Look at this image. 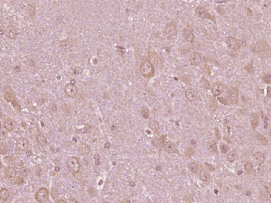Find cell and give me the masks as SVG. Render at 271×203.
I'll return each instance as SVG.
<instances>
[{
    "instance_id": "obj_38",
    "label": "cell",
    "mask_w": 271,
    "mask_h": 203,
    "mask_svg": "<svg viewBox=\"0 0 271 203\" xmlns=\"http://www.w3.org/2000/svg\"><path fill=\"white\" fill-rule=\"evenodd\" d=\"M7 133L6 131L4 129L0 128V140H2V139H4L6 137Z\"/></svg>"
},
{
    "instance_id": "obj_49",
    "label": "cell",
    "mask_w": 271,
    "mask_h": 203,
    "mask_svg": "<svg viewBox=\"0 0 271 203\" xmlns=\"http://www.w3.org/2000/svg\"><path fill=\"white\" fill-rule=\"evenodd\" d=\"M57 202H64V203H65V202H65V200H57Z\"/></svg>"
},
{
    "instance_id": "obj_34",
    "label": "cell",
    "mask_w": 271,
    "mask_h": 203,
    "mask_svg": "<svg viewBox=\"0 0 271 203\" xmlns=\"http://www.w3.org/2000/svg\"><path fill=\"white\" fill-rule=\"evenodd\" d=\"M256 138L258 139V140L261 142L262 144H267L268 143V140L266 139L264 136H262V134H257L256 135Z\"/></svg>"
},
{
    "instance_id": "obj_2",
    "label": "cell",
    "mask_w": 271,
    "mask_h": 203,
    "mask_svg": "<svg viewBox=\"0 0 271 203\" xmlns=\"http://www.w3.org/2000/svg\"><path fill=\"white\" fill-rule=\"evenodd\" d=\"M67 165L68 170L73 174L77 173L80 171L81 167L80 163L78 159V158L75 157H71L67 159Z\"/></svg>"
},
{
    "instance_id": "obj_37",
    "label": "cell",
    "mask_w": 271,
    "mask_h": 203,
    "mask_svg": "<svg viewBox=\"0 0 271 203\" xmlns=\"http://www.w3.org/2000/svg\"><path fill=\"white\" fill-rule=\"evenodd\" d=\"M262 80L264 83H267V84H270V73H268V74H266L263 76Z\"/></svg>"
},
{
    "instance_id": "obj_50",
    "label": "cell",
    "mask_w": 271,
    "mask_h": 203,
    "mask_svg": "<svg viewBox=\"0 0 271 203\" xmlns=\"http://www.w3.org/2000/svg\"><path fill=\"white\" fill-rule=\"evenodd\" d=\"M133 182H131L130 183V185L131 186H135V183H134V184H133Z\"/></svg>"
},
{
    "instance_id": "obj_43",
    "label": "cell",
    "mask_w": 271,
    "mask_h": 203,
    "mask_svg": "<svg viewBox=\"0 0 271 203\" xmlns=\"http://www.w3.org/2000/svg\"><path fill=\"white\" fill-rule=\"evenodd\" d=\"M238 43H239V46H240V47H241V46L244 47V46H246V42L245 40H244V39H241V40L239 41Z\"/></svg>"
},
{
    "instance_id": "obj_4",
    "label": "cell",
    "mask_w": 271,
    "mask_h": 203,
    "mask_svg": "<svg viewBox=\"0 0 271 203\" xmlns=\"http://www.w3.org/2000/svg\"><path fill=\"white\" fill-rule=\"evenodd\" d=\"M36 201L43 203L46 202L49 198V190L46 188H41L38 190L35 194Z\"/></svg>"
},
{
    "instance_id": "obj_20",
    "label": "cell",
    "mask_w": 271,
    "mask_h": 203,
    "mask_svg": "<svg viewBox=\"0 0 271 203\" xmlns=\"http://www.w3.org/2000/svg\"><path fill=\"white\" fill-rule=\"evenodd\" d=\"M4 126H5V128H6V131H9V132L13 131L15 127L14 121H13L11 118H7V119L5 121Z\"/></svg>"
},
{
    "instance_id": "obj_13",
    "label": "cell",
    "mask_w": 271,
    "mask_h": 203,
    "mask_svg": "<svg viewBox=\"0 0 271 203\" xmlns=\"http://www.w3.org/2000/svg\"><path fill=\"white\" fill-rule=\"evenodd\" d=\"M186 97L189 102H193L196 101L197 99V94L196 92L193 88H189L186 91Z\"/></svg>"
},
{
    "instance_id": "obj_1",
    "label": "cell",
    "mask_w": 271,
    "mask_h": 203,
    "mask_svg": "<svg viewBox=\"0 0 271 203\" xmlns=\"http://www.w3.org/2000/svg\"><path fill=\"white\" fill-rule=\"evenodd\" d=\"M141 75L145 78H151L155 73L154 65L149 60H146L141 63L140 67Z\"/></svg>"
},
{
    "instance_id": "obj_21",
    "label": "cell",
    "mask_w": 271,
    "mask_h": 203,
    "mask_svg": "<svg viewBox=\"0 0 271 203\" xmlns=\"http://www.w3.org/2000/svg\"><path fill=\"white\" fill-rule=\"evenodd\" d=\"M199 176H200V178H201V180L204 182L209 181L210 179V173L208 172L207 171L203 170V169H202L201 170H200Z\"/></svg>"
},
{
    "instance_id": "obj_47",
    "label": "cell",
    "mask_w": 271,
    "mask_h": 203,
    "mask_svg": "<svg viewBox=\"0 0 271 203\" xmlns=\"http://www.w3.org/2000/svg\"><path fill=\"white\" fill-rule=\"evenodd\" d=\"M267 97H270V87L268 86L267 88Z\"/></svg>"
},
{
    "instance_id": "obj_3",
    "label": "cell",
    "mask_w": 271,
    "mask_h": 203,
    "mask_svg": "<svg viewBox=\"0 0 271 203\" xmlns=\"http://www.w3.org/2000/svg\"><path fill=\"white\" fill-rule=\"evenodd\" d=\"M270 47L264 41H260L251 47V50L254 52H262L268 51Z\"/></svg>"
},
{
    "instance_id": "obj_28",
    "label": "cell",
    "mask_w": 271,
    "mask_h": 203,
    "mask_svg": "<svg viewBox=\"0 0 271 203\" xmlns=\"http://www.w3.org/2000/svg\"><path fill=\"white\" fill-rule=\"evenodd\" d=\"M258 125V116L256 113H254L251 118V126L253 129L256 128Z\"/></svg>"
},
{
    "instance_id": "obj_36",
    "label": "cell",
    "mask_w": 271,
    "mask_h": 203,
    "mask_svg": "<svg viewBox=\"0 0 271 203\" xmlns=\"http://www.w3.org/2000/svg\"><path fill=\"white\" fill-rule=\"evenodd\" d=\"M141 114H142V116H143V117L144 118H145V119L149 118V111L146 107H144L143 109L141 110Z\"/></svg>"
},
{
    "instance_id": "obj_40",
    "label": "cell",
    "mask_w": 271,
    "mask_h": 203,
    "mask_svg": "<svg viewBox=\"0 0 271 203\" xmlns=\"http://www.w3.org/2000/svg\"><path fill=\"white\" fill-rule=\"evenodd\" d=\"M5 99H6V100L7 102H10L12 100V94L10 93V92H6V94H5Z\"/></svg>"
},
{
    "instance_id": "obj_8",
    "label": "cell",
    "mask_w": 271,
    "mask_h": 203,
    "mask_svg": "<svg viewBox=\"0 0 271 203\" xmlns=\"http://www.w3.org/2000/svg\"><path fill=\"white\" fill-rule=\"evenodd\" d=\"M225 43H227V46L231 50H233V51H238L240 48L238 41H237L235 38L232 37V36H227L225 39Z\"/></svg>"
},
{
    "instance_id": "obj_27",
    "label": "cell",
    "mask_w": 271,
    "mask_h": 203,
    "mask_svg": "<svg viewBox=\"0 0 271 203\" xmlns=\"http://www.w3.org/2000/svg\"><path fill=\"white\" fill-rule=\"evenodd\" d=\"M209 111L210 112H214L215 110L217 109V101L215 100V98L213 97H211L209 100Z\"/></svg>"
},
{
    "instance_id": "obj_53",
    "label": "cell",
    "mask_w": 271,
    "mask_h": 203,
    "mask_svg": "<svg viewBox=\"0 0 271 203\" xmlns=\"http://www.w3.org/2000/svg\"><path fill=\"white\" fill-rule=\"evenodd\" d=\"M1 122H0V127H1Z\"/></svg>"
},
{
    "instance_id": "obj_18",
    "label": "cell",
    "mask_w": 271,
    "mask_h": 203,
    "mask_svg": "<svg viewBox=\"0 0 271 203\" xmlns=\"http://www.w3.org/2000/svg\"><path fill=\"white\" fill-rule=\"evenodd\" d=\"M201 166L198 163L196 162H191L189 163L188 168L191 170V172L193 173H198L200 170H201Z\"/></svg>"
},
{
    "instance_id": "obj_19",
    "label": "cell",
    "mask_w": 271,
    "mask_h": 203,
    "mask_svg": "<svg viewBox=\"0 0 271 203\" xmlns=\"http://www.w3.org/2000/svg\"><path fill=\"white\" fill-rule=\"evenodd\" d=\"M5 33L9 38H15L16 36V31L15 28L13 27V26L7 27L5 30Z\"/></svg>"
},
{
    "instance_id": "obj_7",
    "label": "cell",
    "mask_w": 271,
    "mask_h": 203,
    "mask_svg": "<svg viewBox=\"0 0 271 203\" xmlns=\"http://www.w3.org/2000/svg\"><path fill=\"white\" fill-rule=\"evenodd\" d=\"M228 98L231 104H237L238 102V89L234 88L229 89Z\"/></svg>"
},
{
    "instance_id": "obj_23",
    "label": "cell",
    "mask_w": 271,
    "mask_h": 203,
    "mask_svg": "<svg viewBox=\"0 0 271 203\" xmlns=\"http://www.w3.org/2000/svg\"><path fill=\"white\" fill-rule=\"evenodd\" d=\"M253 157L257 162H258L260 164H262L264 163V160H265V156L264 155L262 154L261 152H256L254 154Z\"/></svg>"
},
{
    "instance_id": "obj_30",
    "label": "cell",
    "mask_w": 271,
    "mask_h": 203,
    "mask_svg": "<svg viewBox=\"0 0 271 203\" xmlns=\"http://www.w3.org/2000/svg\"><path fill=\"white\" fill-rule=\"evenodd\" d=\"M149 127L152 129V131H154L155 133H158L159 126L158 123L156 122V120H151L149 123Z\"/></svg>"
},
{
    "instance_id": "obj_15",
    "label": "cell",
    "mask_w": 271,
    "mask_h": 203,
    "mask_svg": "<svg viewBox=\"0 0 271 203\" xmlns=\"http://www.w3.org/2000/svg\"><path fill=\"white\" fill-rule=\"evenodd\" d=\"M150 59H151V61L154 63V64L156 65L157 67L159 68L162 67V61L159 57L157 55V53H156V52H152L150 53Z\"/></svg>"
},
{
    "instance_id": "obj_42",
    "label": "cell",
    "mask_w": 271,
    "mask_h": 203,
    "mask_svg": "<svg viewBox=\"0 0 271 203\" xmlns=\"http://www.w3.org/2000/svg\"><path fill=\"white\" fill-rule=\"evenodd\" d=\"M245 69L249 72H250V73L253 72V67H252V64L248 65V66H246Z\"/></svg>"
},
{
    "instance_id": "obj_48",
    "label": "cell",
    "mask_w": 271,
    "mask_h": 203,
    "mask_svg": "<svg viewBox=\"0 0 271 203\" xmlns=\"http://www.w3.org/2000/svg\"><path fill=\"white\" fill-rule=\"evenodd\" d=\"M30 155H31V151H28V152H26V155H28V156H30Z\"/></svg>"
},
{
    "instance_id": "obj_25",
    "label": "cell",
    "mask_w": 271,
    "mask_h": 203,
    "mask_svg": "<svg viewBox=\"0 0 271 203\" xmlns=\"http://www.w3.org/2000/svg\"><path fill=\"white\" fill-rule=\"evenodd\" d=\"M260 197L263 200L268 201L270 200V192L267 189H262L260 191Z\"/></svg>"
},
{
    "instance_id": "obj_46",
    "label": "cell",
    "mask_w": 271,
    "mask_h": 203,
    "mask_svg": "<svg viewBox=\"0 0 271 203\" xmlns=\"http://www.w3.org/2000/svg\"><path fill=\"white\" fill-rule=\"evenodd\" d=\"M218 99H219V101H221V102H222V103L224 104H228L227 100H225L224 98H223V97H221V98H220V97H219Z\"/></svg>"
},
{
    "instance_id": "obj_33",
    "label": "cell",
    "mask_w": 271,
    "mask_h": 203,
    "mask_svg": "<svg viewBox=\"0 0 271 203\" xmlns=\"http://www.w3.org/2000/svg\"><path fill=\"white\" fill-rule=\"evenodd\" d=\"M7 151V145L5 143L0 144V154L5 155Z\"/></svg>"
},
{
    "instance_id": "obj_11",
    "label": "cell",
    "mask_w": 271,
    "mask_h": 203,
    "mask_svg": "<svg viewBox=\"0 0 271 203\" xmlns=\"http://www.w3.org/2000/svg\"><path fill=\"white\" fill-rule=\"evenodd\" d=\"M190 62L192 65L194 66H198L201 64L202 62V57L201 54H199V52H194L191 55L190 58Z\"/></svg>"
},
{
    "instance_id": "obj_45",
    "label": "cell",
    "mask_w": 271,
    "mask_h": 203,
    "mask_svg": "<svg viewBox=\"0 0 271 203\" xmlns=\"http://www.w3.org/2000/svg\"><path fill=\"white\" fill-rule=\"evenodd\" d=\"M215 134H216L217 137L218 139H221V134H220L219 129H218L217 128H215Z\"/></svg>"
},
{
    "instance_id": "obj_32",
    "label": "cell",
    "mask_w": 271,
    "mask_h": 203,
    "mask_svg": "<svg viewBox=\"0 0 271 203\" xmlns=\"http://www.w3.org/2000/svg\"><path fill=\"white\" fill-rule=\"evenodd\" d=\"M244 169H245L246 172H248V173H251L252 172V171L254 170V166L253 164L251 162H247L244 164Z\"/></svg>"
},
{
    "instance_id": "obj_22",
    "label": "cell",
    "mask_w": 271,
    "mask_h": 203,
    "mask_svg": "<svg viewBox=\"0 0 271 203\" xmlns=\"http://www.w3.org/2000/svg\"><path fill=\"white\" fill-rule=\"evenodd\" d=\"M37 141L38 143L42 146L46 145L47 143V140L46 137L44 136V134L41 131H38V135H37Z\"/></svg>"
},
{
    "instance_id": "obj_31",
    "label": "cell",
    "mask_w": 271,
    "mask_h": 203,
    "mask_svg": "<svg viewBox=\"0 0 271 203\" xmlns=\"http://www.w3.org/2000/svg\"><path fill=\"white\" fill-rule=\"evenodd\" d=\"M200 83H201V86L202 88H203L205 89H210V83L209 82V81H208L205 77H202L201 78V81H200Z\"/></svg>"
},
{
    "instance_id": "obj_29",
    "label": "cell",
    "mask_w": 271,
    "mask_h": 203,
    "mask_svg": "<svg viewBox=\"0 0 271 203\" xmlns=\"http://www.w3.org/2000/svg\"><path fill=\"white\" fill-rule=\"evenodd\" d=\"M238 159V155L237 154V152L233 150L231 152H230L229 155H227V160L230 162H234L235 161Z\"/></svg>"
},
{
    "instance_id": "obj_16",
    "label": "cell",
    "mask_w": 271,
    "mask_h": 203,
    "mask_svg": "<svg viewBox=\"0 0 271 203\" xmlns=\"http://www.w3.org/2000/svg\"><path fill=\"white\" fill-rule=\"evenodd\" d=\"M29 143L28 141L24 138H21L18 139L17 141V147L18 148L22 151H25V150L28 148Z\"/></svg>"
},
{
    "instance_id": "obj_52",
    "label": "cell",
    "mask_w": 271,
    "mask_h": 203,
    "mask_svg": "<svg viewBox=\"0 0 271 203\" xmlns=\"http://www.w3.org/2000/svg\"><path fill=\"white\" fill-rule=\"evenodd\" d=\"M1 162H0V169H1Z\"/></svg>"
},
{
    "instance_id": "obj_12",
    "label": "cell",
    "mask_w": 271,
    "mask_h": 203,
    "mask_svg": "<svg viewBox=\"0 0 271 203\" xmlns=\"http://www.w3.org/2000/svg\"><path fill=\"white\" fill-rule=\"evenodd\" d=\"M164 149L165 151L170 153V154H177L178 153V150L175 143L171 141H168L164 143Z\"/></svg>"
},
{
    "instance_id": "obj_6",
    "label": "cell",
    "mask_w": 271,
    "mask_h": 203,
    "mask_svg": "<svg viewBox=\"0 0 271 203\" xmlns=\"http://www.w3.org/2000/svg\"><path fill=\"white\" fill-rule=\"evenodd\" d=\"M164 34L165 36H169V37L176 36L177 35V29H176V26L172 22L167 24L164 29Z\"/></svg>"
},
{
    "instance_id": "obj_41",
    "label": "cell",
    "mask_w": 271,
    "mask_h": 203,
    "mask_svg": "<svg viewBox=\"0 0 271 203\" xmlns=\"http://www.w3.org/2000/svg\"><path fill=\"white\" fill-rule=\"evenodd\" d=\"M210 149H211L212 151H213V152H214L215 154H218V151H217V149L216 143L214 144V145H213L210 146Z\"/></svg>"
},
{
    "instance_id": "obj_39",
    "label": "cell",
    "mask_w": 271,
    "mask_h": 203,
    "mask_svg": "<svg viewBox=\"0 0 271 203\" xmlns=\"http://www.w3.org/2000/svg\"><path fill=\"white\" fill-rule=\"evenodd\" d=\"M202 69H203L204 72L207 73V75H210V68L208 65H204L202 66Z\"/></svg>"
},
{
    "instance_id": "obj_10",
    "label": "cell",
    "mask_w": 271,
    "mask_h": 203,
    "mask_svg": "<svg viewBox=\"0 0 271 203\" xmlns=\"http://www.w3.org/2000/svg\"><path fill=\"white\" fill-rule=\"evenodd\" d=\"M65 92L68 96L74 97L78 93V88L75 85L72 83L67 84L65 88Z\"/></svg>"
},
{
    "instance_id": "obj_35",
    "label": "cell",
    "mask_w": 271,
    "mask_h": 203,
    "mask_svg": "<svg viewBox=\"0 0 271 203\" xmlns=\"http://www.w3.org/2000/svg\"><path fill=\"white\" fill-rule=\"evenodd\" d=\"M220 150L223 154H226L229 151V147L227 145L222 143L220 145Z\"/></svg>"
},
{
    "instance_id": "obj_26",
    "label": "cell",
    "mask_w": 271,
    "mask_h": 203,
    "mask_svg": "<svg viewBox=\"0 0 271 203\" xmlns=\"http://www.w3.org/2000/svg\"><path fill=\"white\" fill-rule=\"evenodd\" d=\"M6 174L8 178H13L16 176V170L14 168L8 167L6 170Z\"/></svg>"
},
{
    "instance_id": "obj_24",
    "label": "cell",
    "mask_w": 271,
    "mask_h": 203,
    "mask_svg": "<svg viewBox=\"0 0 271 203\" xmlns=\"http://www.w3.org/2000/svg\"><path fill=\"white\" fill-rule=\"evenodd\" d=\"M10 196V192L7 188H2L0 190V199L6 201Z\"/></svg>"
},
{
    "instance_id": "obj_51",
    "label": "cell",
    "mask_w": 271,
    "mask_h": 203,
    "mask_svg": "<svg viewBox=\"0 0 271 203\" xmlns=\"http://www.w3.org/2000/svg\"><path fill=\"white\" fill-rule=\"evenodd\" d=\"M1 116H2V112H1V109H0V118H1Z\"/></svg>"
},
{
    "instance_id": "obj_9",
    "label": "cell",
    "mask_w": 271,
    "mask_h": 203,
    "mask_svg": "<svg viewBox=\"0 0 271 203\" xmlns=\"http://www.w3.org/2000/svg\"><path fill=\"white\" fill-rule=\"evenodd\" d=\"M225 86L221 83H215L213 84V86L212 87L211 91L212 94L214 96L217 97L220 96L222 94L223 91H224Z\"/></svg>"
},
{
    "instance_id": "obj_14",
    "label": "cell",
    "mask_w": 271,
    "mask_h": 203,
    "mask_svg": "<svg viewBox=\"0 0 271 203\" xmlns=\"http://www.w3.org/2000/svg\"><path fill=\"white\" fill-rule=\"evenodd\" d=\"M79 152L80 154L84 156H87L91 152V149L89 148V147L86 143L81 142L79 147Z\"/></svg>"
},
{
    "instance_id": "obj_17",
    "label": "cell",
    "mask_w": 271,
    "mask_h": 203,
    "mask_svg": "<svg viewBox=\"0 0 271 203\" xmlns=\"http://www.w3.org/2000/svg\"><path fill=\"white\" fill-rule=\"evenodd\" d=\"M183 36H184V38H185V40L187 41L188 42L193 43V42L194 41V34L192 32V31L190 30V29H188V28L184 29Z\"/></svg>"
},
{
    "instance_id": "obj_5",
    "label": "cell",
    "mask_w": 271,
    "mask_h": 203,
    "mask_svg": "<svg viewBox=\"0 0 271 203\" xmlns=\"http://www.w3.org/2000/svg\"><path fill=\"white\" fill-rule=\"evenodd\" d=\"M195 13L197 16L202 19H209L215 22V18L208 13L207 10L202 7H198L195 10Z\"/></svg>"
},
{
    "instance_id": "obj_44",
    "label": "cell",
    "mask_w": 271,
    "mask_h": 203,
    "mask_svg": "<svg viewBox=\"0 0 271 203\" xmlns=\"http://www.w3.org/2000/svg\"><path fill=\"white\" fill-rule=\"evenodd\" d=\"M205 165H207V168L209 169L210 171H213L215 170V168L213 167V165L209 164V163H205Z\"/></svg>"
}]
</instances>
